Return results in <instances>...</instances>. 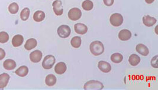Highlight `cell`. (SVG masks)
Returning a JSON list of instances; mask_svg holds the SVG:
<instances>
[{"mask_svg": "<svg viewBox=\"0 0 158 90\" xmlns=\"http://www.w3.org/2000/svg\"><path fill=\"white\" fill-rule=\"evenodd\" d=\"M91 52L95 56L101 55L104 51V47L103 43L100 41H95L93 42L89 46Z\"/></svg>", "mask_w": 158, "mask_h": 90, "instance_id": "6da1fadb", "label": "cell"}, {"mask_svg": "<svg viewBox=\"0 0 158 90\" xmlns=\"http://www.w3.org/2000/svg\"><path fill=\"white\" fill-rule=\"evenodd\" d=\"M104 85L98 81L91 80L86 82L84 85V88L85 90H103Z\"/></svg>", "mask_w": 158, "mask_h": 90, "instance_id": "7a4b0ae2", "label": "cell"}, {"mask_svg": "<svg viewBox=\"0 0 158 90\" xmlns=\"http://www.w3.org/2000/svg\"><path fill=\"white\" fill-rule=\"evenodd\" d=\"M55 58L52 55H48L46 56L42 63L43 68L45 70L51 69L55 63Z\"/></svg>", "mask_w": 158, "mask_h": 90, "instance_id": "3957f363", "label": "cell"}, {"mask_svg": "<svg viewBox=\"0 0 158 90\" xmlns=\"http://www.w3.org/2000/svg\"><path fill=\"white\" fill-rule=\"evenodd\" d=\"M57 31L59 36L62 38H68L71 32L70 27L66 25H62L59 27Z\"/></svg>", "mask_w": 158, "mask_h": 90, "instance_id": "277c9868", "label": "cell"}, {"mask_svg": "<svg viewBox=\"0 0 158 90\" xmlns=\"http://www.w3.org/2000/svg\"><path fill=\"white\" fill-rule=\"evenodd\" d=\"M110 22L114 27H119L123 23V17L119 13H114L111 16Z\"/></svg>", "mask_w": 158, "mask_h": 90, "instance_id": "5b68a950", "label": "cell"}, {"mask_svg": "<svg viewBox=\"0 0 158 90\" xmlns=\"http://www.w3.org/2000/svg\"><path fill=\"white\" fill-rule=\"evenodd\" d=\"M82 16V12L78 8H73L68 12V17L72 21H77Z\"/></svg>", "mask_w": 158, "mask_h": 90, "instance_id": "8992f818", "label": "cell"}, {"mask_svg": "<svg viewBox=\"0 0 158 90\" xmlns=\"http://www.w3.org/2000/svg\"><path fill=\"white\" fill-rule=\"evenodd\" d=\"M53 9L56 15L57 16H62L63 14V9L62 3L60 0H56L53 2Z\"/></svg>", "mask_w": 158, "mask_h": 90, "instance_id": "52a82bcc", "label": "cell"}, {"mask_svg": "<svg viewBox=\"0 0 158 90\" xmlns=\"http://www.w3.org/2000/svg\"><path fill=\"white\" fill-rule=\"evenodd\" d=\"M42 58V52L39 50H35L30 54V59L34 63H38L40 61Z\"/></svg>", "mask_w": 158, "mask_h": 90, "instance_id": "ba28073f", "label": "cell"}, {"mask_svg": "<svg viewBox=\"0 0 158 90\" xmlns=\"http://www.w3.org/2000/svg\"><path fill=\"white\" fill-rule=\"evenodd\" d=\"M98 67L99 68V69L105 73H108L109 72H110L111 70V66L110 64L104 61H101L98 63Z\"/></svg>", "mask_w": 158, "mask_h": 90, "instance_id": "9c48e42d", "label": "cell"}, {"mask_svg": "<svg viewBox=\"0 0 158 90\" xmlns=\"http://www.w3.org/2000/svg\"><path fill=\"white\" fill-rule=\"evenodd\" d=\"M10 78V75L7 73L0 75V90H3L7 85Z\"/></svg>", "mask_w": 158, "mask_h": 90, "instance_id": "30bf717a", "label": "cell"}, {"mask_svg": "<svg viewBox=\"0 0 158 90\" xmlns=\"http://www.w3.org/2000/svg\"><path fill=\"white\" fill-rule=\"evenodd\" d=\"M132 37V33L128 30H122L119 33V39L121 41L129 40Z\"/></svg>", "mask_w": 158, "mask_h": 90, "instance_id": "8fae6325", "label": "cell"}, {"mask_svg": "<svg viewBox=\"0 0 158 90\" xmlns=\"http://www.w3.org/2000/svg\"><path fill=\"white\" fill-rule=\"evenodd\" d=\"M67 70V67L63 62H60L58 63L55 67V71L56 73L59 75L63 74Z\"/></svg>", "mask_w": 158, "mask_h": 90, "instance_id": "7c38bea8", "label": "cell"}, {"mask_svg": "<svg viewBox=\"0 0 158 90\" xmlns=\"http://www.w3.org/2000/svg\"><path fill=\"white\" fill-rule=\"evenodd\" d=\"M74 29L76 33L81 35H84L86 34L88 31V28L87 26L82 23H78L75 25Z\"/></svg>", "mask_w": 158, "mask_h": 90, "instance_id": "4fadbf2b", "label": "cell"}, {"mask_svg": "<svg viewBox=\"0 0 158 90\" xmlns=\"http://www.w3.org/2000/svg\"><path fill=\"white\" fill-rule=\"evenodd\" d=\"M24 41V38L22 35L17 34L12 39V44L14 47H18L21 46Z\"/></svg>", "mask_w": 158, "mask_h": 90, "instance_id": "5bb4252c", "label": "cell"}, {"mask_svg": "<svg viewBox=\"0 0 158 90\" xmlns=\"http://www.w3.org/2000/svg\"><path fill=\"white\" fill-rule=\"evenodd\" d=\"M136 49L138 53L142 55L143 56H147L149 53L148 48L142 44H139L137 45Z\"/></svg>", "mask_w": 158, "mask_h": 90, "instance_id": "9a60e30c", "label": "cell"}, {"mask_svg": "<svg viewBox=\"0 0 158 90\" xmlns=\"http://www.w3.org/2000/svg\"><path fill=\"white\" fill-rule=\"evenodd\" d=\"M156 18L149 16H146L143 18V23L144 25L147 27H152L156 24Z\"/></svg>", "mask_w": 158, "mask_h": 90, "instance_id": "2e32d148", "label": "cell"}, {"mask_svg": "<svg viewBox=\"0 0 158 90\" xmlns=\"http://www.w3.org/2000/svg\"><path fill=\"white\" fill-rule=\"evenodd\" d=\"M4 68L7 70H13L16 67V63L13 59H6L3 63Z\"/></svg>", "mask_w": 158, "mask_h": 90, "instance_id": "e0dca14e", "label": "cell"}, {"mask_svg": "<svg viewBox=\"0 0 158 90\" xmlns=\"http://www.w3.org/2000/svg\"><path fill=\"white\" fill-rule=\"evenodd\" d=\"M37 41L34 38H30L27 41H26L25 45H24V48L25 49L30 51L31 49H34L37 46Z\"/></svg>", "mask_w": 158, "mask_h": 90, "instance_id": "ac0fdd59", "label": "cell"}, {"mask_svg": "<svg viewBox=\"0 0 158 90\" xmlns=\"http://www.w3.org/2000/svg\"><path fill=\"white\" fill-rule=\"evenodd\" d=\"M15 73L20 77H24L29 73V68L27 66H21L16 70Z\"/></svg>", "mask_w": 158, "mask_h": 90, "instance_id": "d6986e66", "label": "cell"}, {"mask_svg": "<svg viewBox=\"0 0 158 90\" xmlns=\"http://www.w3.org/2000/svg\"><path fill=\"white\" fill-rule=\"evenodd\" d=\"M45 14L42 11H37L33 14V20L36 22H41L44 20Z\"/></svg>", "mask_w": 158, "mask_h": 90, "instance_id": "ffe728a7", "label": "cell"}, {"mask_svg": "<svg viewBox=\"0 0 158 90\" xmlns=\"http://www.w3.org/2000/svg\"><path fill=\"white\" fill-rule=\"evenodd\" d=\"M128 62L132 66H137L140 62V58L135 54H132L128 58Z\"/></svg>", "mask_w": 158, "mask_h": 90, "instance_id": "44dd1931", "label": "cell"}, {"mask_svg": "<svg viewBox=\"0 0 158 90\" xmlns=\"http://www.w3.org/2000/svg\"><path fill=\"white\" fill-rule=\"evenodd\" d=\"M45 82L48 86H49V87L53 86L56 82V78L55 76L53 74L48 75L46 77Z\"/></svg>", "mask_w": 158, "mask_h": 90, "instance_id": "7402d4cb", "label": "cell"}, {"mask_svg": "<svg viewBox=\"0 0 158 90\" xmlns=\"http://www.w3.org/2000/svg\"><path fill=\"white\" fill-rule=\"evenodd\" d=\"M123 56L120 53H114L111 56V60L114 63H120L123 61Z\"/></svg>", "mask_w": 158, "mask_h": 90, "instance_id": "603a6c76", "label": "cell"}, {"mask_svg": "<svg viewBox=\"0 0 158 90\" xmlns=\"http://www.w3.org/2000/svg\"><path fill=\"white\" fill-rule=\"evenodd\" d=\"M71 45L75 49H78L81 45V38L79 37H74L71 41Z\"/></svg>", "mask_w": 158, "mask_h": 90, "instance_id": "cb8c5ba5", "label": "cell"}, {"mask_svg": "<svg viewBox=\"0 0 158 90\" xmlns=\"http://www.w3.org/2000/svg\"><path fill=\"white\" fill-rule=\"evenodd\" d=\"M94 7L93 2L90 0H85L82 2V7L85 11H90Z\"/></svg>", "mask_w": 158, "mask_h": 90, "instance_id": "d4e9b609", "label": "cell"}, {"mask_svg": "<svg viewBox=\"0 0 158 90\" xmlns=\"http://www.w3.org/2000/svg\"><path fill=\"white\" fill-rule=\"evenodd\" d=\"M19 9L18 5L16 2H13L8 7V11L12 14H15L18 13Z\"/></svg>", "mask_w": 158, "mask_h": 90, "instance_id": "484cf974", "label": "cell"}, {"mask_svg": "<svg viewBox=\"0 0 158 90\" xmlns=\"http://www.w3.org/2000/svg\"><path fill=\"white\" fill-rule=\"evenodd\" d=\"M30 16V9L28 8H25L20 13V17L23 21H26Z\"/></svg>", "mask_w": 158, "mask_h": 90, "instance_id": "4316f807", "label": "cell"}, {"mask_svg": "<svg viewBox=\"0 0 158 90\" xmlns=\"http://www.w3.org/2000/svg\"><path fill=\"white\" fill-rule=\"evenodd\" d=\"M9 40V35L6 32H0V43L4 44L7 42Z\"/></svg>", "mask_w": 158, "mask_h": 90, "instance_id": "83f0119b", "label": "cell"}, {"mask_svg": "<svg viewBox=\"0 0 158 90\" xmlns=\"http://www.w3.org/2000/svg\"><path fill=\"white\" fill-rule=\"evenodd\" d=\"M158 56H155V57L153 58L151 61V64L153 67L157 68H158Z\"/></svg>", "mask_w": 158, "mask_h": 90, "instance_id": "f1b7e54d", "label": "cell"}, {"mask_svg": "<svg viewBox=\"0 0 158 90\" xmlns=\"http://www.w3.org/2000/svg\"><path fill=\"white\" fill-rule=\"evenodd\" d=\"M103 1H104V4L108 7L111 6L114 2V0H103Z\"/></svg>", "mask_w": 158, "mask_h": 90, "instance_id": "f546056e", "label": "cell"}, {"mask_svg": "<svg viewBox=\"0 0 158 90\" xmlns=\"http://www.w3.org/2000/svg\"><path fill=\"white\" fill-rule=\"evenodd\" d=\"M6 57V52L2 49L0 48V61Z\"/></svg>", "mask_w": 158, "mask_h": 90, "instance_id": "4dcf8cb0", "label": "cell"}, {"mask_svg": "<svg viewBox=\"0 0 158 90\" xmlns=\"http://www.w3.org/2000/svg\"><path fill=\"white\" fill-rule=\"evenodd\" d=\"M145 1H146V3H148V4H150L153 3V2L155 1V0H145Z\"/></svg>", "mask_w": 158, "mask_h": 90, "instance_id": "1f68e13d", "label": "cell"}]
</instances>
